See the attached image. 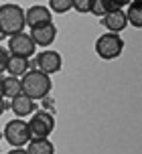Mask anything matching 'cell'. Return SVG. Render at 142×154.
Instances as JSON below:
<instances>
[{"mask_svg": "<svg viewBox=\"0 0 142 154\" xmlns=\"http://www.w3.org/2000/svg\"><path fill=\"white\" fill-rule=\"evenodd\" d=\"M124 51V41L120 35H114V32H103L102 37H97L95 41V53L100 59L103 61H114L118 59Z\"/></svg>", "mask_w": 142, "mask_h": 154, "instance_id": "3", "label": "cell"}, {"mask_svg": "<svg viewBox=\"0 0 142 154\" xmlns=\"http://www.w3.org/2000/svg\"><path fill=\"white\" fill-rule=\"evenodd\" d=\"M102 24L108 29V32H114V35H120L128 26L126 20V12L124 10H116V12H110L102 18Z\"/></svg>", "mask_w": 142, "mask_h": 154, "instance_id": "10", "label": "cell"}, {"mask_svg": "<svg viewBox=\"0 0 142 154\" xmlns=\"http://www.w3.org/2000/svg\"><path fill=\"white\" fill-rule=\"evenodd\" d=\"M124 12H126L128 24H132L134 29H142V0H134V2H130Z\"/></svg>", "mask_w": 142, "mask_h": 154, "instance_id": "14", "label": "cell"}, {"mask_svg": "<svg viewBox=\"0 0 142 154\" xmlns=\"http://www.w3.org/2000/svg\"><path fill=\"white\" fill-rule=\"evenodd\" d=\"M2 89H4V97H10L14 100L16 95L23 93V85H20V79L16 77H2Z\"/></svg>", "mask_w": 142, "mask_h": 154, "instance_id": "16", "label": "cell"}, {"mask_svg": "<svg viewBox=\"0 0 142 154\" xmlns=\"http://www.w3.org/2000/svg\"><path fill=\"white\" fill-rule=\"evenodd\" d=\"M4 112H6V101H4L2 97H0V116L4 114Z\"/></svg>", "mask_w": 142, "mask_h": 154, "instance_id": "21", "label": "cell"}, {"mask_svg": "<svg viewBox=\"0 0 142 154\" xmlns=\"http://www.w3.org/2000/svg\"><path fill=\"white\" fill-rule=\"evenodd\" d=\"M61 67H63V59L57 51L45 49L35 57V69L43 71L45 75H53L57 71H61Z\"/></svg>", "mask_w": 142, "mask_h": 154, "instance_id": "7", "label": "cell"}, {"mask_svg": "<svg viewBox=\"0 0 142 154\" xmlns=\"http://www.w3.org/2000/svg\"><path fill=\"white\" fill-rule=\"evenodd\" d=\"M31 65H32V61H29V59H20V57H12V55H10L6 71L10 73V77L23 79V77L31 71Z\"/></svg>", "mask_w": 142, "mask_h": 154, "instance_id": "12", "label": "cell"}, {"mask_svg": "<svg viewBox=\"0 0 142 154\" xmlns=\"http://www.w3.org/2000/svg\"><path fill=\"white\" fill-rule=\"evenodd\" d=\"M35 49H37V45L32 43L31 35H26V32H18V35L8 38V53L12 55V57L31 59L32 55H35Z\"/></svg>", "mask_w": 142, "mask_h": 154, "instance_id": "6", "label": "cell"}, {"mask_svg": "<svg viewBox=\"0 0 142 154\" xmlns=\"http://www.w3.org/2000/svg\"><path fill=\"white\" fill-rule=\"evenodd\" d=\"M73 8V0H51L49 10L51 12H69Z\"/></svg>", "mask_w": 142, "mask_h": 154, "instance_id": "17", "label": "cell"}, {"mask_svg": "<svg viewBox=\"0 0 142 154\" xmlns=\"http://www.w3.org/2000/svg\"><path fill=\"white\" fill-rule=\"evenodd\" d=\"M24 20L29 29H37V26H45V24L53 23V12L49 10V6L43 4H35L29 10H24Z\"/></svg>", "mask_w": 142, "mask_h": 154, "instance_id": "8", "label": "cell"}, {"mask_svg": "<svg viewBox=\"0 0 142 154\" xmlns=\"http://www.w3.org/2000/svg\"><path fill=\"white\" fill-rule=\"evenodd\" d=\"M26 152L29 154H55V146L49 138L45 140H31L26 144Z\"/></svg>", "mask_w": 142, "mask_h": 154, "instance_id": "15", "label": "cell"}, {"mask_svg": "<svg viewBox=\"0 0 142 154\" xmlns=\"http://www.w3.org/2000/svg\"><path fill=\"white\" fill-rule=\"evenodd\" d=\"M26 124H29L31 140H45L55 130V118L49 112H35L31 122H26Z\"/></svg>", "mask_w": 142, "mask_h": 154, "instance_id": "4", "label": "cell"}, {"mask_svg": "<svg viewBox=\"0 0 142 154\" xmlns=\"http://www.w3.org/2000/svg\"><path fill=\"white\" fill-rule=\"evenodd\" d=\"M20 85H23V93L26 97H31L32 101L37 100H45L51 89H53V81H51V77L45 75L43 71L35 69L32 67L26 75L20 79Z\"/></svg>", "mask_w": 142, "mask_h": 154, "instance_id": "2", "label": "cell"}, {"mask_svg": "<svg viewBox=\"0 0 142 154\" xmlns=\"http://www.w3.org/2000/svg\"><path fill=\"white\" fill-rule=\"evenodd\" d=\"M124 2H114V0H91V14L95 16H106L110 12H116V10H122Z\"/></svg>", "mask_w": 142, "mask_h": 154, "instance_id": "13", "label": "cell"}, {"mask_svg": "<svg viewBox=\"0 0 142 154\" xmlns=\"http://www.w3.org/2000/svg\"><path fill=\"white\" fill-rule=\"evenodd\" d=\"M0 38H2V37H0Z\"/></svg>", "mask_w": 142, "mask_h": 154, "instance_id": "23", "label": "cell"}, {"mask_svg": "<svg viewBox=\"0 0 142 154\" xmlns=\"http://www.w3.org/2000/svg\"><path fill=\"white\" fill-rule=\"evenodd\" d=\"M6 154H29V152H26V148H12V150H8Z\"/></svg>", "mask_w": 142, "mask_h": 154, "instance_id": "20", "label": "cell"}, {"mask_svg": "<svg viewBox=\"0 0 142 154\" xmlns=\"http://www.w3.org/2000/svg\"><path fill=\"white\" fill-rule=\"evenodd\" d=\"M73 8L77 12H91V0H73Z\"/></svg>", "mask_w": 142, "mask_h": 154, "instance_id": "18", "label": "cell"}, {"mask_svg": "<svg viewBox=\"0 0 142 154\" xmlns=\"http://www.w3.org/2000/svg\"><path fill=\"white\" fill-rule=\"evenodd\" d=\"M2 136L12 148H23L31 142V134H29V124L24 120H10V122L4 126V132Z\"/></svg>", "mask_w": 142, "mask_h": 154, "instance_id": "5", "label": "cell"}, {"mask_svg": "<svg viewBox=\"0 0 142 154\" xmlns=\"http://www.w3.org/2000/svg\"><path fill=\"white\" fill-rule=\"evenodd\" d=\"M0 97L4 100V89H2V77H0Z\"/></svg>", "mask_w": 142, "mask_h": 154, "instance_id": "22", "label": "cell"}, {"mask_svg": "<svg viewBox=\"0 0 142 154\" xmlns=\"http://www.w3.org/2000/svg\"><path fill=\"white\" fill-rule=\"evenodd\" d=\"M8 59H10V53H8V49L0 47V75L6 71V67H8Z\"/></svg>", "mask_w": 142, "mask_h": 154, "instance_id": "19", "label": "cell"}, {"mask_svg": "<svg viewBox=\"0 0 142 154\" xmlns=\"http://www.w3.org/2000/svg\"><path fill=\"white\" fill-rule=\"evenodd\" d=\"M10 108H12L14 116L20 120V118H24V116H32L35 114L37 106H35V101H32L31 97H26L24 93H20V95H16L14 100H10Z\"/></svg>", "mask_w": 142, "mask_h": 154, "instance_id": "11", "label": "cell"}, {"mask_svg": "<svg viewBox=\"0 0 142 154\" xmlns=\"http://www.w3.org/2000/svg\"><path fill=\"white\" fill-rule=\"evenodd\" d=\"M31 38L37 47H49L57 37V29L55 24H45V26H37V29H31Z\"/></svg>", "mask_w": 142, "mask_h": 154, "instance_id": "9", "label": "cell"}, {"mask_svg": "<svg viewBox=\"0 0 142 154\" xmlns=\"http://www.w3.org/2000/svg\"><path fill=\"white\" fill-rule=\"evenodd\" d=\"M26 26L24 20V10L14 2H4L0 4V37H14L18 32H23Z\"/></svg>", "mask_w": 142, "mask_h": 154, "instance_id": "1", "label": "cell"}]
</instances>
